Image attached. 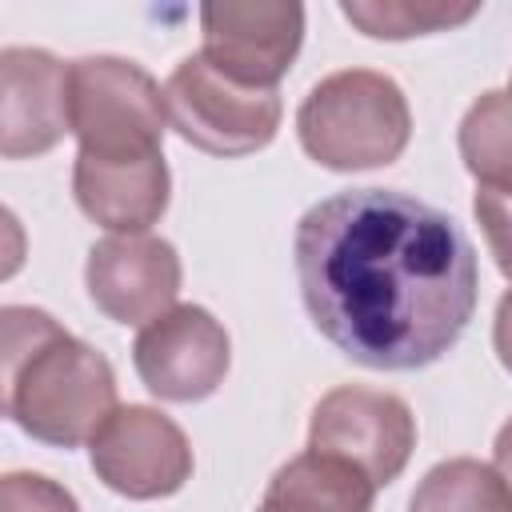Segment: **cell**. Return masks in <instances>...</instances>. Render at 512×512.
Listing matches in <instances>:
<instances>
[{"label":"cell","mask_w":512,"mask_h":512,"mask_svg":"<svg viewBox=\"0 0 512 512\" xmlns=\"http://www.w3.org/2000/svg\"><path fill=\"white\" fill-rule=\"evenodd\" d=\"M340 12L364 36H376V40H408V36H432V32H448L456 24H468L480 12V4H444V0H340Z\"/></svg>","instance_id":"2e32d148"},{"label":"cell","mask_w":512,"mask_h":512,"mask_svg":"<svg viewBox=\"0 0 512 512\" xmlns=\"http://www.w3.org/2000/svg\"><path fill=\"white\" fill-rule=\"evenodd\" d=\"M492 468L504 476V484L512 488V416L500 424L496 432V444H492Z\"/></svg>","instance_id":"ffe728a7"},{"label":"cell","mask_w":512,"mask_h":512,"mask_svg":"<svg viewBox=\"0 0 512 512\" xmlns=\"http://www.w3.org/2000/svg\"><path fill=\"white\" fill-rule=\"evenodd\" d=\"M96 480L128 500L176 496L192 480V444L184 428L148 404L116 408L88 444Z\"/></svg>","instance_id":"52a82bcc"},{"label":"cell","mask_w":512,"mask_h":512,"mask_svg":"<svg viewBox=\"0 0 512 512\" xmlns=\"http://www.w3.org/2000/svg\"><path fill=\"white\" fill-rule=\"evenodd\" d=\"M204 60L244 88H276L304 44V8L292 0L200 4Z\"/></svg>","instance_id":"ba28073f"},{"label":"cell","mask_w":512,"mask_h":512,"mask_svg":"<svg viewBox=\"0 0 512 512\" xmlns=\"http://www.w3.org/2000/svg\"><path fill=\"white\" fill-rule=\"evenodd\" d=\"M308 448L360 468L376 488L392 484L416 448V416L396 392L340 384L320 396L308 420Z\"/></svg>","instance_id":"8992f818"},{"label":"cell","mask_w":512,"mask_h":512,"mask_svg":"<svg viewBox=\"0 0 512 512\" xmlns=\"http://www.w3.org/2000/svg\"><path fill=\"white\" fill-rule=\"evenodd\" d=\"M408 512H512V488L492 464L452 456L424 472Z\"/></svg>","instance_id":"9a60e30c"},{"label":"cell","mask_w":512,"mask_h":512,"mask_svg":"<svg viewBox=\"0 0 512 512\" xmlns=\"http://www.w3.org/2000/svg\"><path fill=\"white\" fill-rule=\"evenodd\" d=\"M376 484L340 456L304 448L280 464L256 512H372Z\"/></svg>","instance_id":"4fadbf2b"},{"label":"cell","mask_w":512,"mask_h":512,"mask_svg":"<svg viewBox=\"0 0 512 512\" xmlns=\"http://www.w3.org/2000/svg\"><path fill=\"white\" fill-rule=\"evenodd\" d=\"M296 136L320 168H384L400 160L412 140V108L392 76L344 68L312 84L296 112Z\"/></svg>","instance_id":"3957f363"},{"label":"cell","mask_w":512,"mask_h":512,"mask_svg":"<svg viewBox=\"0 0 512 512\" xmlns=\"http://www.w3.org/2000/svg\"><path fill=\"white\" fill-rule=\"evenodd\" d=\"M164 88L136 60L80 56L68 64V132L88 156L164 152Z\"/></svg>","instance_id":"277c9868"},{"label":"cell","mask_w":512,"mask_h":512,"mask_svg":"<svg viewBox=\"0 0 512 512\" xmlns=\"http://www.w3.org/2000/svg\"><path fill=\"white\" fill-rule=\"evenodd\" d=\"M292 264L316 332L372 372L436 364L480 296L464 228L396 188H348L312 204L292 232Z\"/></svg>","instance_id":"6da1fadb"},{"label":"cell","mask_w":512,"mask_h":512,"mask_svg":"<svg viewBox=\"0 0 512 512\" xmlns=\"http://www.w3.org/2000/svg\"><path fill=\"white\" fill-rule=\"evenodd\" d=\"M508 92H512V88H508Z\"/></svg>","instance_id":"44dd1931"},{"label":"cell","mask_w":512,"mask_h":512,"mask_svg":"<svg viewBox=\"0 0 512 512\" xmlns=\"http://www.w3.org/2000/svg\"><path fill=\"white\" fill-rule=\"evenodd\" d=\"M68 132V64L48 48L0 52V156L28 160L52 152Z\"/></svg>","instance_id":"8fae6325"},{"label":"cell","mask_w":512,"mask_h":512,"mask_svg":"<svg viewBox=\"0 0 512 512\" xmlns=\"http://www.w3.org/2000/svg\"><path fill=\"white\" fill-rule=\"evenodd\" d=\"M0 512H80V504L64 484L40 472H8L0 480Z\"/></svg>","instance_id":"e0dca14e"},{"label":"cell","mask_w":512,"mask_h":512,"mask_svg":"<svg viewBox=\"0 0 512 512\" xmlns=\"http://www.w3.org/2000/svg\"><path fill=\"white\" fill-rule=\"evenodd\" d=\"M492 348H496V360L504 364V372H512V288L496 304V316H492Z\"/></svg>","instance_id":"d6986e66"},{"label":"cell","mask_w":512,"mask_h":512,"mask_svg":"<svg viewBox=\"0 0 512 512\" xmlns=\"http://www.w3.org/2000/svg\"><path fill=\"white\" fill-rule=\"evenodd\" d=\"M472 212L480 220V232H484V244L496 260V268L512 280V196L480 188L472 200Z\"/></svg>","instance_id":"ac0fdd59"},{"label":"cell","mask_w":512,"mask_h":512,"mask_svg":"<svg viewBox=\"0 0 512 512\" xmlns=\"http://www.w3.org/2000/svg\"><path fill=\"white\" fill-rule=\"evenodd\" d=\"M72 196L88 220L116 236H136L160 224L172 176L164 152L152 156H88L76 152L72 164Z\"/></svg>","instance_id":"7c38bea8"},{"label":"cell","mask_w":512,"mask_h":512,"mask_svg":"<svg viewBox=\"0 0 512 512\" xmlns=\"http://www.w3.org/2000/svg\"><path fill=\"white\" fill-rule=\"evenodd\" d=\"M456 148L480 188L512 196V92H480L456 128Z\"/></svg>","instance_id":"5bb4252c"},{"label":"cell","mask_w":512,"mask_h":512,"mask_svg":"<svg viewBox=\"0 0 512 512\" xmlns=\"http://www.w3.org/2000/svg\"><path fill=\"white\" fill-rule=\"evenodd\" d=\"M180 256L168 240L136 232L96 240L84 264V288L92 304L116 324H152L180 296Z\"/></svg>","instance_id":"30bf717a"},{"label":"cell","mask_w":512,"mask_h":512,"mask_svg":"<svg viewBox=\"0 0 512 512\" xmlns=\"http://www.w3.org/2000/svg\"><path fill=\"white\" fill-rule=\"evenodd\" d=\"M140 384L168 404L208 400L232 364V340L224 324L200 304H176L140 328L132 344Z\"/></svg>","instance_id":"9c48e42d"},{"label":"cell","mask_w":512,"mask_h":512,"mask_svg":"<svg viewBox=\"0 0 512 512\" xmlns=\"http://www.w3.org/2000/svg\"><path fill=\"white\" fill-rule=\"evenodd\" d=\"M4 328V416L32 440L80 448L104 428L116 404V372L104 352L60 328L32 304H8Z\"/></svg>","instance_id":"7a4b0ae2"},{"label":"cell","mask_w":512,"mask_h":512,"mask_svg":"<svg viewBox=\"0 0 512 512\" xmlns=\"http://www.w3.org/2000/svg\"><path fill=\"white\" fill-rule=\"evenodd\" d=\"M164 104L176 136L208 156H252L268 148L284 116L276 88H244L200 52L168 72Z\"/></svg>","instance_id":"5b68a950"}]
</instances>
